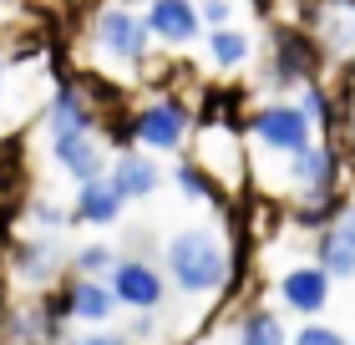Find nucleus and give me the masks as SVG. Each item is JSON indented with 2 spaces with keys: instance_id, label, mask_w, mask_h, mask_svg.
<instances>
[{
  "instance_id": "obj_1",
  "label": "nucleus",
  "mask_w": 355,
  "mask_h": 345,
  "mask_svg": "<svg viewBox=\"0 0 355 345\" xmlns=\"http://www.w3.org/2000/svg\"><path fill=\"white\" fill-rule=\"evenodd\" d=\"M87 56L96 61V76H112V81H157L163 71L157 67V41L148 31V15L132 0H96L87 10Z\"/></svg>"
},
{
  "instance_id": "obj_2",
  "label": "nucleus",
  "mask_w": 355,
  "mask_h": 345,
  "mask_svg": "<svg viewBox=\"0 0 355 345\" xmlns=\"http://www.w3.org/2000/svg\"><path fill=\"white\" fill-rule=\"evenodd\" d=\"M157 259H163V274H168L173 294H183L193 305L234 294L239 259H234L229 234L218 224H183L178 234H168L157 244Z\"/></svg>"
},
{
  "instance_id": "obj_3",
  "label": "nucleus",
  "mask_w": 355,
  "mask_h": 345,
  "mask_svg": "<svg viewBox=\"0 0 355 345\" xmlns=\"http://www.w3.org/2000/svg\"><path fill=\"white\" fill-rule=\"evenodd\" d=\"M198 96L183 92L178 81L157 76L148 81V92H137L127 112H132V142L148 147L157 158H183L193 147V133H198Z\"/></svg>"
},
{
  "instance_id": "obj_4",
  "label": "nucleus",
  "mask_w": 355,
  "mask_h": 345,
  "mask_svg": "<svg viewBox=\"0 0 355 345\" xmlns=\"http://www.w3.org/2000/svg\"><path fill=\"white\" fill-rule=\"evenodd\" d=\"M188 158H198L214 183L223 193H239L254 178V153H249V133H244V112H229L218 92L203 96L198 107V133H193Z\"/></svg>"
},
{
  "instance_id": "obj_5",
  "label": "nucleus",
  "mask_w": 355,
  "mask_h": 345,
  "mask_svg": "<svg viewBox=\"0 0 355 345\" xmlns=\"http://www.w3.org/2000/svg\"><path fill=\"white\" fill-rule=\"evenodd\" d=\"M244 133H249V153H254V178L264 168L289 162L320 137L310 112L300 107V96H279V92H269L254 107H244Z\"/></svg>"
},
{
  "instance_id": "obj_6",
  "label": "nucleus",
  "mask_w": 355,
  "mask_h": 345,
  "mask_svg": "<svg viewBox=\"0 0 355 345\" xmlns=\"http://www.w3.org/2000/svg\"><path fill=\"white\" fill-rule=\"evenodd\" d=\"M325 71H330L325 56H320V46L310 41V31L300 21L295 26H269V46L259 56V81L269 92L295 96V92L310 87V81H320Z\"/></svg>"
},
{
  "instance_id": "obj_7",
  "label": "nucleus",
  "mask_w": 355,
  "mask_h": 345,
  "mask_svg": "<svg viewBox=\"0 0 355 345\" xmlns=\"http://www.w3.org/2000/svg\"><path fill=\"white\" fill-rule=\"evenodd\" d=\"M71 274V249L51 228H21L6 249V279L15 294H46Z\"/></svg>"
},
{
  "instance_id": "obj_8",
  "label": "nucleus",
  "mask_w": 355,
  "mask_h": 345,
  "mask_svg": "<svg viewBox=\"0 0 355 345\" xmlns=\"http://www.w3.org/2000/svg\"><path fill=\"white\" fill-rule=\"evenodd\" d=\"M345 173H350L345 142H340V137H315L304 153H295L289 162H279V168H274V193H284L289 203L320 199V193L345 188Z\"/></svg>"
},
{
  "instance_id": "obj_9",
  "label": "nucleus",
  "mask_w": 355,
  "mask_h": 345,
  "mask_svg": "<svg viewBox=\"0 0 355 345\" xmlns=\"http://www.w3.org/2000/svg\"><path fill=\"white\" fill-rule=\"evenodd\" d=\"M295 21L310 31L330 71L355 67V0H300Z\"/></svg>"
},
{
  "instance_id": "obj_10",
  "label": "nucleus",
  "mask_w": 355,
  "mask_h": 345,
  "mask_svg": "<svg viewBox=\"0 0 355 345\" xmlns=\"http://www.w3.org/2000/svg\"><path fill=\"white\" fill-rule=\"evenodd\" d=\"M107 285H112V294H117V305L127 315H163V305L173 294L168 274H163V259H148V254H122L112 264Z\"/></svg>"
},
{
  "instance_id": "obj_11",
  "label": "nucleus",
  "mask_w": 355,
  "mask_h": 345,
  "mask_svg": "<svg viewBox=\"0 0 355 345\" xmlns=\"http://www.w3.org/2000/svg\"><path fill=\"white\" fill-rule=\"evenodd\" d=\"M330 289H335V274L320 264V259H295L274 274V305L289 310L295 320H320L330 310Z\"/></svg>"
},
{
  "instance_id": "obj_12",
  "label": "nucleus",
  "mask_w": 355,
  "mask_h": 345,
  "mask_svg": "<svg viewBox=\"0 0 355 345\" xmlns=\"http://www.w3.org/2000/svg\"><path fill=\"white\" fill-rule=\"evenodd\" d=\"M142 15H148V31L157 41V51H193L203 46V15H198V0H142Z\"/></svg>"
},
{
  "instance_id": "obj_13",
  "label": "nucleus",
  "mask_w": 355,
  "mask_h": 345,
  "mask_svg": "<svg viewBox=\"0 0 355 345\" xmlns=\"http://www.w3.org/2000/svg\"><path fill=\"white\" fill-rule=\"evenodd\" d=\"M46 153L71 183H87V178H102L112 168V142L102 133H61L46 137Z\"/></svg>"
},
{
  "instance_id": "obj_14",
  "label": "nucleus",
  "mask_w": 355,
  "mask_h": 345,
  "mask_svg": "<svg viewBox=\"0 0 355 345\" xmlns=\"http://www.w3.org/2000/svg\"><path fill=\"white\" fill-rule=\"evenodd\" d=\"M0 340L6 345H67V320H56L41 294H26L21 305H6Z\"/></svg>"
},
{
  "instance_id": "obj_15",
  "label": "nucleus",
  "mask_w": 355,
  "mask_h": 345,
  "mask_svg": "<svg viewBox=\"0 0 355 345\" xmlns=\"http://www.w3.org/2000/svg\"><path fill=\"white\" fill-rule=\"evenodd\" d=\"M67 289V310H71V325H112V315H122L117 294H112L107 274H67L61 279Z\"/></svg>"
},
{
  "instance_id": "obj_16",
  "label": "nucleus",
  "mask_w": 355,
  "mask_h": 345,
  "mask_svg": "<svg viewBox=\"0 0 355 345\" xmlns=\"http://www.w3.org/2000/svg\"><path fill=\"white\" fill-rule=\"evenodd\" d=\"M107 178L122 188L127 203H142V199H153V193L163 188V158L148 153V147H117Z\"/></svg>"
},
{
  "instance_id": "obj_17",
  "label": "nucleus",
  "mask_w": 355,
  "mask_h": 345,
  "mask_svg": "<svg viewBox=\"0 0 355 345\" xmlns=\"http://www.w3.org/2000/svg\"><path fill=\"white\" fill-rule=\"evenodd\" d=\"M127 213V199L122 188L112 183V178H87V183H76L71 193V224H87V228H117Z\"/></svg>"
},
{
  "instance_id": "obj_18",
  "label": "nucleus",
  "mask_w": 355,
  "mask_h": 345,
  "mask_svg": "<svg viewBox=\"0 0 355 345\" xmlns=\"http://www.w3.org/2000/svg\"><path fill=\"white\" fill-rule=\"evenodd\" d=\"M203 56H208V71L214 76H244L259 51H254V36L244 26H214L203 31Z\"/></svg>"
},
{
  "instance_id": "obj_19",
  "label": "nucleus",
  "mask_w": 355,
  "mask_h": 345,
  "mask_svg": "<svg viewBox=\"0 0 355 345\" xmlns=\"http://www.w3.org/2000/svg\"><path fill=\"white\" fill-rule=\"evenodd\" d=\"M310 254L325 264L335 279H355V199L345 203V213L330 228H320L310 239Z\"/></svg>"
},
{
  "instance_id": "obj_20",
  "label": "nucleus",
  "mask_w": 355,
  "mask_h": 345,
  "mask_svg": "<svg viewBox=\"0 0 355 345\" xmlns=\"http://www.w3.org/2000/svg\"><path fill=\"white\" fill-rule=\"evenodd\" d=\"M234 345H289V325L279 305H244L234 320Z\"/></svg>"
},
{
  "instance_id": "obj_21",
  "label": "nucleus",
  "mask_w": 355,
  "mask_h": 345,
  "mask_svg": "<svg viewBox=\"0 0 355 345\" xmlns=\"http://www.w3.org/2000/svg\"><path fill=\"white\" fill-rule=\"evenodd\" d=\"M345 203H350V193L345 188H335V193H320V199H300V203H289V224L300 228V234H320V228H330L335 219L345 213Z\"/></svg>"
},
{
  "instance_id": "obj_22",
  "label": "nucleus",
  "mask_w": 355,
  "mask_h": 345,
  "mask_svg": "<svg viewBox=\"0 0 355 345\" xmlns=\"http://www.w3.org/2000/svg\"><path fill=\"white\" fill-rule=\"evenodd\" d=\"M173 183L183 188V199H188V203H208V208H223V188L214 183V173H208L198 158H188V153L178 158V162H173Z\"/></svg>"
},
{
  "instance_id": "obj_23",
  "label": "nucleus",
  "mask_w": 355,
  "mask_h": 345,
  "mask_svg": "<svg viewBox=\"0 0 355 345\" xmlns=\"http://www.w3.org/2000/svg\"><path fill=\"white\" fill-rule=\"evenodd\" d=\"M295 96H300V107L310 112L315 133H320V137H335V127H340V92H335L330 81L320 76V81H310V87L295 92Z\"/></svg>"
},
{
  "instance_id": "obj_24",
  "label": "nucleus",
  "mask_w": 355,
  "mask_h": 345,
  "mask_svg": "<svg viewBox=\"0 0 355 345\" xmlns=\"http://www.w3.org/2000/svg\"><path fill=\"white\" fill-rule=\"evenodd\" d=\"M117 249L112 244H102V239H87L82 249H71V269L76 274H112V264H117Z\"/></svg>"
},
{
  "instance_id": "obj_25",
  "label": "nucleus",
  "mask_w": 355,
  "mask_h": 345,
  "mask_svg": "<svg viewBox=\"0 0 355 345\" xmlns=\"http://www.w3.org/2000/svg\"><path fill=\"white\" fill-rule=\"evenodd\" d=\"M21 228H51V234H67V228H71V208H61L51 199H31Z\"/></svg>"
},
{
  "instance_id": "obj_26",
  "label": "nucleus",
  "mask_w": 355,
  "mask_h": 345,
  "mask_svg": "<svg viewBox=\"0 0 355 345\" xmlns=\"http://www.w3.org/2000/svg\"><path fill=\"white\" fill-rule=\"evenodd\" d=\"M289 345H355L345 330H335L325 320H300V330L289 335Z\"/></svg>"
},
{
  "instance_id": "obj_27",
  "label": "nucleus",
  "mask_w": 355,
  "mask_h": 345,
  "mask_svg": "<svg viewBox=\"0 0 355 345\" xmlns=\"http://www.w3.org/2000/svg\"><path fill=\"white\" fill-rule=\"evenodd\" d=\"M335 137L345 142V153L355 158V81L340 87V127H335Z\"/></svg>"
},
{
  "instance_id": "obj_28",
  "label": "nucleus",
  "mask_w": 355,
  "mask_h": 345,
  "mask_svg": "<svg viewBox=\"0 0 355 345\" xmlns=\"http://www.w3.org/2000/svg\"><path fill=\"white\" fill-rule=\"evenodd\" d=\"M67 345H132L127 330H107V325H76V335H67Z\"/></svg>"
},
{
  "instance_id": "obj_29",
  "label": "nucleus",
  "mask_w": 355,
  "mask_h": 345,
  "mask_svg": "<svg viewBox=\"0 0 355 345\" xmlns=\"http://www.w3.org/2000/svg\"><path fill=\"white\" fill-rule=\"evenodd\" d=\"M198 15H203V26H208V31H214V26H234L239 0H198Z\"/></svg>"
},
{
  "instance_id": "obj_30",
  "label": "nucleus",
  "mask_w": 355,
  "mask_h": 345,
  "mask_svg": "<svg viewBox=\"0 0 355 345\" xmlns=\"http://www.w3.org/2000/svg\"><path fill=\"white\" fill-rule=\"evenodd\" d=\"M6 71H10V61H6V51H0V92H6Z\"/></svg>"
},
{
  "instance_id": "obj_31",
  "label": "nucleus",
  "mask_w": 355,
  "mask_h": 345,
  "mask_svg": "<svg viewBox=\"0 0 355 345\" xmlns=\"http://www.w3.org/2000/svg\"><path fill=\"white\" fill-rule=\"evenodd\" d=\"M345 81H355V67H350V71H345Z\"/></svg>"
},
{
  "instance_id": "obj_32",
  "label": "nucleus",
  "mask_w": 355,
  "mask_h": 345,
  "mask_svg": "<svg viewBox=\"0 0 355 345\" xmlns=\"http://www.w3.org/2000/svg\"><path fill=\"white\" fill-rule=\"evenodd\" d=\"M132 6H142V0H132Z\"/></svg>"
}]
</instances>
